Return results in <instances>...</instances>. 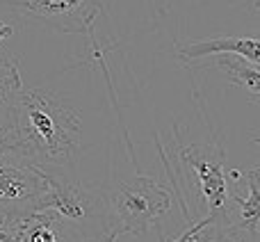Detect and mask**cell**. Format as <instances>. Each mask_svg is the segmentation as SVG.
<instances>
[{
  "mask_svg": "<svg viewBox=\"0 0 260 242\" xmlns=\"http://www.w3.org/2000/svg\"><path fill=\"white\" fill-rule=\"evenodd\" d=\"M21 242H82L87 240L55 210H35L21 220ZM91 242V240H89Z\"/></svg>",
  "mask_w": 260,
  "mask_h": 242,
  "instance_id": "8",
  "label": "cell"
},
{
  "mask_svg": "<svg viewBox=\"0 0 260 242\" xmlns=\"http://www.w3.org/2000/svg\"><path fill=\"white\" fill-rule=\"evenodd\" d=\"M3 222H7V220H5V217H3V215H0V224H3ZM9 222H12V220H9Z\"/></svg>",
  "mask_w": 260,
  "mask_h": 242,
  "instance_id": "16",
  "label": "cell"
},
{
  "mask_svg": "<svg viewBox=\"0 0 260 242\" xmlns=\"http://www.w3.org/2000/svg\"><path fill=\"white\" fill-rule=\"evenodd\" d=\"M238 55L247 62L260 67V37H217V39H203L180 48L178 57L183 62L201 59L208 55Z\"/></svg>",
  "mask_w": 260,
  "mask_h": 242,
  "instance_id": "7",
  "label": "cell"
},
{
  "mask_svg": "<svg viewBox=\"0 0 260 242\" xmlns=\"http://www.w3.org/2000/svg\"><path fill=\"white\" fill-rule=\"evenodd\" d=\"M46 178H48V190L41 199L39 210H55L67 220L69 226H73L82 235H85L82 226H87V238L89 240H94L89 233V226L99 229V233L103 235V242H110L108 229L112 226L110 224V203L103 194L82 190L80 185L69 183V180L50 174V171H46Z\"/></svg>",
  "mask_w": 260,
  "mask_h": 242,
  "instance_id": "3",
  "label": "cell"
},
{
  "mask_svg": "<svg viewBox=\"0 0 260 242\" xmlns=\"http://www.w3.org/2000/svg\"><path fill=\"white\" fill-rule=\"evenodd\" d=\"M23 92L18 67L9 57L0 55V128H9L14 105Z\"/></svg>",
  "mask_w": 260,
  "mask_h": 242,
  "instance_id": "11",
  "label": "cell"
},
{
  "mask_svg": "<svg viewBox=\"0 0 260 242\" xmlns=\"http://www.w3.org/2000/svg\"><path fill=\"white\" fill-rule=\"evenodd\" d=\"M21 222H3L0 224V242H21Z\"/></svg>",
  "mask_w": 260,
  "mask_h": 242,
  "instance_id": "13",
  "label": "cell"
},
{
  "mask_svg": "<svg viewBox=\"0 0 260 242\" xmlns=\"http://www.w3.org/2000/svg\"><path fill=\"white\" fill-rule=\"evenodd\" d=\"M12 27H9V25H5V23H0V41H3V39H7V37H12Z\"/></svg>",
  "mask_w": 260,
  "mask_h": 242,
  "instance_id": "15",
  "label": "cell"
},
{
  "mask_svg": "<svg viewBox=\"0 0 260 242\" xmlns=\"http://www.w3.org/2000/svg\"><path fill=\"white\" fill-rule=\"evenodd\" d=\"M5 3L64 32L87 30L99 12V0H5Z\"/></svg>",
  "mask_w": 260,
  "mask_h": 242,
  "instance_id": "6",
  "label": "cell"
},
{
  "mask_svg": "<svg viewBox=\"0 0 260 242\" xmlns=\"http://www.w3.org/2000/svg\"><path fill=\"white\" fill-rule=\"evenodd\" d=\"M46 190L48 178L44 169L12 148L0 153V215L5 220L21 222L30 213L39 210Z\"/></svg>",
  "mask_w": 260,
  "mask_h": 242,
  "instance_id": "4",
  "label": "cell"
},
{
  "mask_svg": "<svg viewBox=\"0 0 260 242\" xmlns=\"http://www.w3.org/2000/svg\"><path fill=\"white\" fill-rule=\"evenodd\" d=\"M253 142H256V144H260V137H256V139H253Z\"/></svg>",
  "mask_w": 260,
  "mask_h": 242,
  "instance_id": "17",
  "label": "cell"
},
{
  "mask_svg": "<svg viewBox=\"0 0 260 242\" xmlns=\"http://www.w3.org/2000/svg\"><path fill=\"white\" fill-rule=\"evenodd\" d=\"M229 226L260 233V167L247 171V197L229 194Z\"/></svg>",
  "mask_w": 260,
  "mask_h": 242,
  "instance_id": "9",
  "label": "cell"
},
{
  "mask_svg": "<svg viewBox=\"0 0 260 242\" xmlns=\"http://www.w3.org/2000/svg\"><path fill=\"white\" fill-rule=\"evenodd\" d=\"M171 206V197L155 178L135 176L133 180L123 183L112 199V208L117 213L114 240L123 233L142 235L162 213Z\"/></svg>",
  "mask_w": 260,
  "mask_h": 242,
  "instance_id": "5",
  "label": "cell"
},
{
  "mask_svg": "<svg viewBox=\"0 0 260 242\" xmlns=\"http://www.w3.org/2000/svg\"><path fill=\"white\" fill-rule=\"evenodd\" d=\"M217 64H219L221 71H226V76H229V80L233 85L242 87L247 92L251 103H260V67L238 57V55H226V53L219 55Z\"/></svg>",
  "mask_w": 260,
  "mask_h": 242,
  "instance_id": "10",
  "label": "cell"
},
{
  "mask_svg": "<svg viewBox=\"0 0 260 242\" xmlns=\"http://www.w3.org/2000/svg\"><path fill=\"white\" fill-rule=\"evenodd\" d=\"M7 130L12 151L39 169H64L80 148V119L41 89L21 92Z\"/></svg>",
  "mask_w": 260,
  "mask_h": 242,
  "instance_id": "1",
  "label": "cell"
},
{
  "mask_svg": "<svg viewBox=\"0 0 260 242\" xmlns=\"http://www.w3.org/2000/svg\"><path fill=\"white\" fill-rule=\"evenodd\" d=\"M180 160L194 171L201 194L208 203V220L192 226L178 242L189 240L199 231H215L229 226V180L224 171V153L217 144H194L180 151Z\"/></svg>",
  "mask_w": 260,
  "mask_h": 242,
  "instance_id": "2",
  "label": "cell"
},
{
  "mask_svg": "<svg viewBox=\"0 0 260 242\" xmlns=\"http://www.w3.org/2000/svg\"><path fill=\"white\" fill-rule=\"evenodd\" d=\"M197 235L203 242H249L247 240L249 231L235 229V226H224V229H215V231H199Z\"/></svg>",
  "mask_w": 260,
  "mask_h": 242,
  "instance_id": "12",
  "label": "cell"
},
{
  "mask_svg": "<svg viewBox=\"0 0 260 242\" xmlns=\"http://www.w3.org/2000/svg\"><path fill=\"white\" fill-rule=\"evenodd\" d=\"M12 148V142H9V130L7 128H0V153L9 151Z\"/></svg>",
  "mask_w": 260,
  "mask_h": 242,
  "instance_id": "14",
  "label": "cell"
}]
</instances>
